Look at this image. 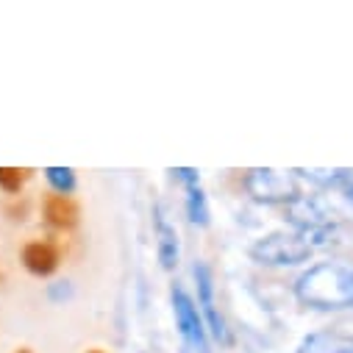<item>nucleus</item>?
<instances>
[{"mask_svg": "<svg viewBox=\"0 0 353 353\" xmlns=\"http://www.w3.org/2000/svg\"><path fill=\"white\" fill-rule=\"evenodd\" d=\"M295 292L314 309H345L353 306V268L347 264H317L306 270Z\"/></svg>", "mask_w": 353, "mask_h": 353, "instance_id": "obj_1", "label": "nucleus"}, {"mask_svg": "<svg viewBox=\"0 0 353 353\" xmlns=\"http://www.w3.org/2000/svg\"><path fill=\"white\" fill-rule=\"evenodd\" d=\"M253 259L261 264H273V268H290V264H301L312 256V245L298 234V231H279L270 234L253 245Z\"/></svg>", "mask_w": 353, "mask_h": 353, "instance_id": "obj_2", "label": "nucleus"}, {"mask_svg": "<svg viewBox=\"0 0 353 353\" xmlns=\"http://www.w3.org/2000/svg\"><path fill=\"white\" fill-rule=\"evenodd\" d=\"M172 314H175V325L184 339L187 350H198V353H212L209 350V328L206 320L201 314V306H195V301L181 290L172 287Z\"/></svg>", "mask_w": 353, "mask_h": 353, "instance_id": "obj_3", "label": "nucleus"}, {"mask_svg": "<svg viewBox=\"0 0 353 353\" xmlns=\"http://www.w3.org/2000/svg\"><path fill=\"white\" fill-rule=\"evenodd\" d=\"M245 190L261 201V203H284L290 206L295 198H301L298 184L290 172H279L270 167H256L245 175Z\"/></svg>", "mask_w": 353, "mask_h": 353, "instance_id": "obj_4", "label": "nucleus"}, {"mask_svg": "<svg viewBox=\"0 0 353 353\" xmlns=\"http://www.w3.org/2000/svg\"><path fill=\"white\" fill-rule=\"evenodd\" d=\"M287 217H290V223L298 228V234H314V231H320V228H328L323 209H320L314 201L303 198V195L295 198V201L287 206Z\"/></svg>", "mask_w": 353, "mask_h": 353, "instance_id": "obj_5", "label": "nucleus"}, {"mask_svg": "<svg viewBox=\"0 0 353 353\" xmlns=\"http://www.w3.org/2000/svg\"><path fill=\"white\" fill-rule=\"evenodd\" d=\"M156 253H159V261L164 270H175L179 268V256H181V248H179V234L175 228L161 217V212H156Z\"/></svg>", "mask_w": 353, "mask_h": 353, "instance_id": "obj_6", "label": "nucleus"}, {"mask_svg": "<svg viewBox=\"0 0 353 353\" xmlns=\"http://www.w3.org/2000/svg\"><path fill=\"white\" fill-rule=\"evenodd\" d=\"M23 261L34 276H50L59 264V253L45 242H34L23 250Z\"/></svg>", "mask_w": 353, "mask_h": 353, "instance_id": "obj_7", "label": "nucleus"}, {"mask_svg": "<svg viewBox=\"0 0 353 353\" xmlns=\"http://www.w3.org/2000/svg\"><path fill=\"white\" fill-rule=\"evenodd\" d=\"M353 350L347 339H342L339 334H331V331H320V334H312L303 339V345L298 347V353H347Z\"/></svg>", "mask_w": 353, "mask_h": 353, "instance_id": "obj_8", "label": "nucleus"}, {"mask_svg": "<svg viewBox=\"0 0 353 353\" xmlns=\"http://www.w3.org/2000/svg\"><path fill=\"white\" fill-rule=\"evenodd\" d=\"M187 214H190V223H192V225L206 228V225L212 223V214H209V201H206V192L201 190V184L187 190Z\"/></svg>", "mask_w": 353, "mask_h": 353, "instance_id": "obj_9", "label": "nucleus"}, {"mask_svg": "<svg viewBox=\"0 0 353 353\" xmlns=\"http://www.w3.org/2000/svg\"><path fill=\"white\" fill-rule=\"evenodd\" d=\"M45 179L48 184L64 198V195H72L75 187H78V179H75V170L72 167H45Z\"/></svg>", "mask_w": 353, "mask_h": 353, "instance_id": "obj_10", "label": "nucleus"}, {"mask_svg": "<svg viewBox=\"0 0 353 353\" xmlns=\"http://www.w3.org/2000/svg\"><path fill=\"white\" fill-rule=\"evenodd\" d=\"M192 276H195V284H198V303H201V309L214 306V279H212L209 264L198 261L192 268Z\"/></svg>", "mask_w": 353, "mask_h": 353, "instance_id": "obj_11", "label": "nucleus"}, {"mask_svg": "<svg viewBox=\"0 0 353 353\" xmlns=\"http://www.w3.org/2000/svg\"><path fill=\"white\" fill-rule=\"evenodd\" d=\"M72 295H75V287L70 281H53L48 287V298L53 303H67V301H72Z\"/></svg>", "mask_w": 353, "mask_h": 353, "instance_id": "obj_12", "label": "nucleus"}, {"mask_svg": "<svg viewBox=\"0 0 353 353\" xmlns=\"http://www.w3.org/2000/svg\"><path fill=\"white\" fill-rule=\"evenodd\" d=\"M170 172H172V179L181 181L187 190L201 184V175H198V170H192V167H175V170H170Z\"/></svg>", "mask_w": 353, "mask_h": 353, "instance_id": "obj_13", "label": "nucleus"}, {"mask_svg": "<svg viewBox=\"0 0 353 353\" xmlns=\"http://www.w3.org/2000/svg\"><path fill=\"white\" fill-rule=\"evenodd\" d=\"M336 187H342L345 198L353 203V170H342L339 172V179H336Z\"/></svg>", "mask_w": 353, "mask_h": 353, "instance_id": "obj_14", "label": "nucleus"}, {"mask_svg": "<svg viewBox=\"0 0 353 353\" xmlns=\"http://www.w3.org/2000/svg\"><path fill=\"white\" fill-rule=\"evenodd\" d=\"M181 353H198V350H187V347H184V350H181Z\"/></svg>", "mask_w": 353, "mask_h": 353, "instance_id": "obj_15", "label": "nucleus"}, {"mask_svg": "<svg viewBox=\"0 0 353 353\" xmlns=\"http://www.w3.org/2000/svg\"><path fill=\"white\" fill-rule=\"evenodd\" d=\"M347 353H353V350H347Z\"/></svg>", "mask_w": 353, "mask_h": 353, "instance_id": "obj_16", "label": "nucleus"}]
</instances>
